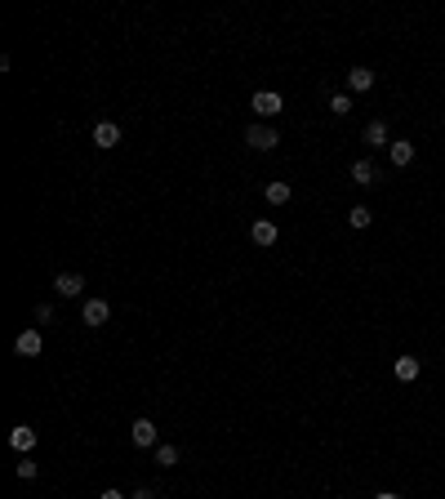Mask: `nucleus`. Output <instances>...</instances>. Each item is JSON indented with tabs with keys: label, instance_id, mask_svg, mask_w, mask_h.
<instances>
[{
	"label": "nucleus",
	"instance_id": "13",
	"mask_svg": "<svg viewBox=\"0 0 445 499\" xmlns=\"http://www.w3.org/2000/svg\"><path fill=\"white\" fill-rule=\"evenodd\" d=\"M263 196H268V205H290L294 187H290V183H281V178H276V183H268V187H263Z\"/></svg>",
	"mask_w": 445,
	"mask_h": 499
},
{
	"label": "nucleus",
	"instance_id": "21",
	"mask_svg": "<svg viewBox=\"0 0 445 499\" xmlns=\"http://www.w3.org/2000/svg\"><path fill=\"white\" fill-rule=\"evenodd\" d=\"M374 499H401V495H396V491H378Z\"/></svg>",
	"mask_w": 445,
	"mask_h": 499
},
{
	"label": "nucleus",
	"instance_id": "6",
	"mask_svg": "<svg viewBox=\"0 0 445 499\" xmlns=\"http://www.w3.org/2000/svg\"><path fill=\"white\" fill-rule=\"evenodd\" d=\"M9 446H14L18 455H32V446H36V428H32V423H18V428L9 432Z\"/></svg>",
	"mask_w": 445,
	"mask_h": 499
},
{
	"label": "nucleus",
	"instance_id": "14",
	"mask_svg": "<svg viewBox=\"0 0 445 499\" xmlns=\"http://www.w3.org/2000/svg\"><path fill=\"white\" fill-rule=\"evenodd\" d=\"M392 370H396V379H401V383H414V379H419V357H396Z\"/></svg>",
	"mask_w": 445,
	"mask_h": 499
},
{
	"label": "nucleus",
	"instance_id": "20",
	"mask_svg": "<svg viewBox=\"0 0 445 499\" xmlns=\"http://www.w3.org/2000/svg\"><path fill=\"white\" fill-rule=\"evenodd\" d=\"M98 499H129V495H120V491H102Z\"/></svg>",
	"mask_w": 445,
	"mask_h": 499
},
{
	"label": "nucleus",
	"instance_id": "1",
	"mask_svg": "<svg viewBox=\"0 0 445 499\" xmlns=\"http://www.w3.org/2000/svg\"><path fill=\"white\" fill-rule=\"evenodd\" d=\"M245 143L254 147V152H276V143H281V134L272 125H263V120H254L250 129H245Z\"/></svg>",
	"mask_w": 445,
	"mask_h": 499
},
{
	"label": "nucleus",
	"instance_id": "7",
	"mask_svg": "<svg viewBox=\"0 0 445 499\" xmlns=\"http://www.w3.org/2000/svg\"><path fill=\"white\" fill-rule=\"evenodd\" d=\"M94 143H98L102 152H107V147H116L120 143V125H116V120H98V125H94Z\"/></svg>",
	"mask_w": 445,
	"mask_h": 499
},
{
	"label": "nucleus",
	"instance_id": "22",
	"mask_svg": "<svg viewBox=\"0 0 445 499\" xmlns=\"http://www.w3.org/2000/svg\"><path fill=\"white\" fill-rule=\"evenodd\" d=\"M134 499H156V495H151V491H134Z\"/></svg>",
	"mask_w": 445,
	"mask_h": 499
},
{
	"label": "nucleus",
	"instance_id": "12",
	"mask_svg": "<svg viewBox=\"0 0 445 499\" xmlns=\"http://www.w3.org/2000/svg\"><path fill=\"white\" fill-rule=\"evenodd\" d=\"M352 183H356V187H374V183H378L374 161H356V165H352Z\"/></svg>",
	"mask_w": 445,
	"mask_h": 499
},
{
	"label": "nucleus",
	"instance_id": "8",
	"mask_svg": "<svg viewBox=\"0 0 445 499\" xmlns=\"http://www.w3.org/2000/svg\"><path fill=\"white\" fill-rule=\"evenodd\" d=\"M134 446H147V450H156V423L138 415L134 419Z\"/></svg>",
	"mask_w": 445,
	"mask_h": 499
},
{
	"label": "nucleus",
	"instance_id": "10",
	"mask_svg": "<svg viewBox=\"0 0 445 499\" xmlns=\"http://www.w3.org/2000/svg\"><path fill=\"white\" fill-rule=\"evenodd\" d=\"M347 89H352V94L374 89V72L370 67H352V72H347Z\"/></svg>",
	"mask_w": 445,
	"mask_h": 499
},
{
	"label": "nucleus",
	"instance_id": "5",
	"mask_svg": "<svg viewBox=\"0 0 445 499\" xmlns=\"http://www.w3.org/2000/svg\"><path fill=\"white\" fill-rule=\"evenodd\" d=\"M14 352H18V357H41V352H45L41 330H23V335L14 339Z\"/></svg>",
	"mask_w": 445,
	"mask_h": 499
},
{
	"label": "nucleus",
	"instance_id": "2",
	"mask_svg": "<svg viewBox=\"0 0 445 499\" xmlns=\"http://www.w3.org/2000/svg\"><path fill=\"white\" fill-rule=\"evenodd\" d=\"M250 107L259 112L263 120H272V116H281V112H285V98H281L276 89H259V94L250 98Z\"/></svg>",
	"mask_w": 445,
	"mask_h": 499
},
{
	"label": "nucleus",
	"instance_id": "15",
	"mask_svg": "<svg viewBox=\"0 0 445 499\" xmlns=\"http://www.w3.org/2000/svg\"><path fill=\"white\" fill-rule=\"evenodd\" d=\"M365 143H370V147H392V138H387V125H383V120H370V125H365Z\"/></svg>",
	"mask_w": 445,
	"mask_h": 499
},
{
	"label": "nucleus",
	"instance_id": "9",
	"mask_svg": "<svg viewBox=\"0 0 445 499\" xmlns=\"http://www.w3.org/2000/svg\"><path fill=\"white\" fill-rule=\"evenodd\" d=\"M387 156H392V165H410L414 161V143H410V138H392V147H387Z\"/></svg>",
	"mask_w": 445,
	"mask_h": 499
},
{
	"label": "nucleus",
	"instance_id": "18",
	"mask_svg": "<svg viewBox=\"0 0 445 499\" xmlns=\"http://www.w3.org/2000/svg\"><path fill=\"white\" fill-rule=\"evenodd\" d=\"M329 112H334V116H347V112H352V94H334V98H329Z\"/></svg>",
	"mask_w": 445,
	"mask_h": 499
},
{
	"label": "nucleus",
	"instance_id": "17",
	"mask_svg": "<svg viewBox=\"0 0 445 499\" xmlns=\"http://www.w3.org/2000/svg\"><path fill=\"white\" fill-rule=\"evenodd\" d=\"M156 464L160 468H174L178 464V446H156Z\"/></svg>",
	"mask_w": 445,
	"mask_h": 499
},
{
	"label": "nucleus",
	"instance_id": "11",
	"mask_svg": "<svg viewBox=\"0 0 445 499\" xmlns=\"http://www.w3.org/2000/svg\"><path fill=\"white\" fill-rule=\"evenodd\" d=\"M250 237H254V246H276V223H272V219H259L250 228Z\"/></svg>",
	"mask_w": 445,
	"mask_h": 499
},
{
	"label": "nucleus",
	"instance_id": "19",
	"mask_svg": "<svg viewBox=\"0 0 445 499\" xmlns=\"http://www.w3.org/2000/svg\"><path fill=\"white\" fill-rule=\"evenodd\" d=\"M14 473H18V477H23V482H32V477H36V464H32V459H27V455H23V464H18V468H14Z\"/></svg>",
	"mask_w": 445,
	"mask_h": 499
},
{
	"label": "nucleus",
	"instance_id": "16",
	"mask_svg": "<svg viewBox=\"0 0 445 499\" xmlns=\"http://www.w3.org/2000/svg\"><path fill=\"white\" fill-rule=\"evenodd\" d=\"M370 219H374L370 205H352V210H347V223H352V228H370Z\"/></svg>",
	"mask_w": 445,
	"mask_h": 499
},
{
	"label": "nucleus",
	"instance_id": "4",
	"mask_svg": "<svg viewBox=\"0 0 445 499\" xmlns=\"http://www.w3.org/2000/svg\"><path fill=\"white\" fill-rule=\"evenodd\" d=\"M54 290H58L63 299H80L85 295V277L80 272H58V277H54Z\"/></svg>",
	"mask_w": 445,
	"mask_h": 499
},
{
	"label": "nucleus",
	"instance_id": "3",
	"mask_svg": "<svg viewBox=\"0 0 445 499\" xmlns=\"http://www.w3.org/2000/svg\"><path fill=\"white\" fill-rule=\"evenodd\" d=\"M107 317H111V304H107V299H85V308H80V321L89 326V330L107 326Z\"/></svg>",
	"mask_w": 445,
	"mask_h": 499
}]
</instances>
